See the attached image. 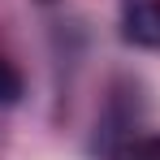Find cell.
<instances>
[{"instance_id": "obj_1", "label": "cell", "mask_w": 160, "mask_h": 160, "mask_svg": "<svg viewBox=\"0 0 160 160\" xmlns=\"http://www.w3.org/2000/svg\"><path fill=\"white\" fill-rule=\"evenodd\" d=\"M126 39L160 48V0H143V4H134L126 13Z\"/></svg>"}, {"instance_id": "obj_2", "label": "cell", "mask_w": 160, "mask_h": 160, "mask_svg": "<svg viewBox=\"0 0 160 160\" xmlns=\"http://www.w3.org/2000/svg\"><path fill=\"white\" fill-rule=\"evenodd\" d=\"M18 95H22V78H18V69H13L9 61H0V108L13 104Z\"/></svg>"}, {"instance_id": "obj_3", "label": "cell", "mask_w": 160, "mask_h": 160, "mask_svg": "<svg viewBox=\"0 0 160 160\" xmlns=\"http://www.w3.org/2000/svg\"><path fill=\"white\" fill-rule=\"evenodd\" d=\"M117 160H160V138H152V143H138V147H130V152H121Z\"/></svg>"}]
</instances>
